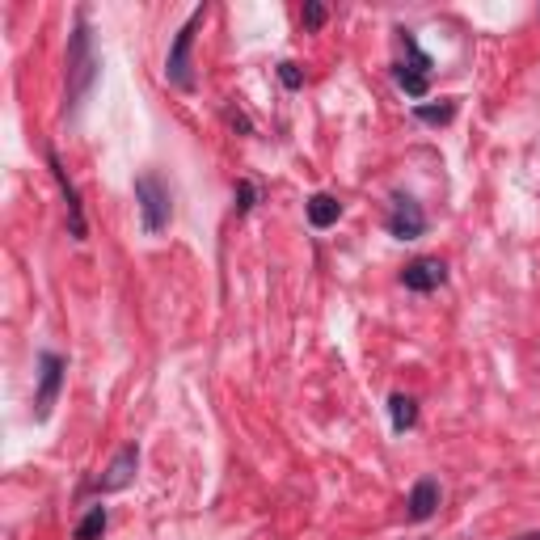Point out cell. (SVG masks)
Returning <instances> with one entry per match:
<instances>
[{
	"instance_id": "6da1fadb",
	"label": "cell",
	"mask_w": 540,
	"mask_h": 540,
	"mask_svg": "<svg viewBox=\"0 0 540 540\" xmlns=\"http://www.w3.org/2000/svg\"><path fill=\"white\" fill-rule=\"evenodd\" d=\"M135 203H140V224H144V233L148 237H157L169 228L173 220V195H169V186L157 169H144L140 178H135Z\"/></svg>"
},
{
	"instance_id": "7a4b0ae2",
	"label": "cell",
	"mask_w": 540,
	"mask_h": 540,
	"mask_svg": "<svg viewBox=\"0 0 540 540\" xmlns=\"http://www.w3.org/2000/svg\"><path fill=\"white\" fill-rule=\"evenodd\" d=\"M93 76H98V60H93V43H89V26L85 13L76 17V30L68 38V106H76L89 93Z\"/></svg>"
},
{
	"instance_id": "3957f363",
	"label": "cell",
	"mask_w": 540,
	"mask_h": 540,
	"mask_svg": "<svg viewBox=\"0 0 540 540\" xmlns=\"http://www.w3.org/2000/svg\"><path fill=\"white\" fill-rule=\"evenodd\" d=\"M203 17L207 9H195L186 17V26L173 34V47H169V60H165V76H169V85H178V89H195V76H190V47H195V30L203 26Z\"/></svg>"
},
{
	"instance_id": "277c9868",
	"label": "cell",
	"mask_w": 540,
	"mask_h": 540,
	"mask_svg": "<svg viewBox=\"0 0 540 540\" xmlns=\"http://www.w3.org/2000/svg\"><path fill=\"white\" fill-rule=\"evenodd\" d=\"M64 372H68L64 355H55V351L38 355V393H34V418H38V422H47L51 410H55V401H60Z\"/></svg>"
},
{
	"instance_id": "5b68a950",
	"label": "cell",
	"mask_w": 540,
	"mask_h": 540,
	"mask_svg": "<svg viewBox=\"0 0 540 540\" xmlns=\"http://www.w3.org/2000/svg\"><path fill=\"white\" fill-rule=\"evenodd\" d=\"M135 469H140V448H135V443H123V448L114 452V460L106 465V473L93 481V490L98 494H119L135 481Z\"/></svg>"
},
{
	"instance_id": "8992f818",
	"label": "cell",
	"mask_w": 540,
	"mask_h": 540,
	"mask_svg": "<svg viewBox=\"0 0 540 540\" xmlns=\"http://www.w3.org/2000/svg\"><path fill=\"white\" fill-rule=\"evenodd\" d=\"M389 233H393L397 241H418L422 233H427V211H422V203H414L410 195H393Z\"/></svg>"
},
{
	"instance_id": "52a82bcc",
	"label": "cell",
	"mask_w": 540,
	"mask_h": 540,
	"mask_svg": "<svg viewBox=\"0 0 540 540\" xmlns=\"http://www.w3.org/2000/svg\"><path fill=\"white\" fill-rule=\"evenodd\" d=\"M405 51H410V64H397V81L410 98H422L431 85V55H422V47L414 43V34H405Z\"/></svg>"
},
{
	"instance_id": "ba28073f",
	"label": "cell",
	"mask_w": 540,
	"mask_h": 540,
	"mask_svg": "<svg viewBox=\"0 0 540 540\" xmlns=\"http://www.w3.org/2000/svg\"><path fill=\"white\" fill-rule=\"evenodd\" d=\"M47 165H51L55 182H60V195H64V203H68V228H72V237H76V241H85L89 224H85V207H81V195H76V186L68 182V169L60 165V157H55V148H51V144H47Z\"/></svg>"
},
{
	"instance_id": "9c48e42d",
	"label": "cell",
	"mask_w": 540,
	"mask_h": 540,
	"mask_svg": "<svg viewBox=\"0 0 540 540\" xmlns=\"http://www.w3.org/2000/svg\"><path fill=\"white\" fill-rule=\"evenodd\" d=\"M443 279H448V266L439 258H414L401 270V283L410 287V292H435V287H443Z\"/></svg>"
},
{
	"instance_id": "30bf717a",
	"label": "cell",
	"mask_w": 540,
	"mask_h": 540,
	"mask_svg": "<svg viewBox=\"0 0 540 540\" xmlns=\"http://www.w3.org/2000/svg\"><path fill=\"white\" fill-rule=\"evenodd\" d=\"M439 511V481L435 477H418L410 498H405V515L414 519V524H422V519H431Z\"/></svg>"
},
{
	"instance_id": "8fae6325",
	"label": "cell",
	"mask_w": 540,
	"mask_h": 540,
	"mask_svg": "<svg viewBox=\"0 0 540 540\" xmlns=\"http://www.w3.org/2000/svg\"><path fill=\"white\" fill-rule=\"evenodd\" d=\"M304 216H308V224H313V228H330L342 216V203L334 195H313L304 203Z\"/></svg>"
},
{
	"instance_id": "7c38bea8",
	"label": "cell",
	"mask_w": 540,
	"mask_h": 540,
	"mask_svg": "<svg viewBox=\"0 0 540 540\" xmlns=\"http://www.w3.org/2000/svg\"><path fill=\"white\" fill-rule=\"evenodd\" d=\"M389 418H393V431H410L418 422V401L405 397V393H393L389 397Z\"/></svg>"
},
{
	"instance_id": "4fadbf2b",
	"label": "cell",
	"mask_w": 540,
	"mask_h": 540,
	"mask_svg": "<svg viewBox=\"0 0 540 540\" xmlns=\"http://www.w3.org/2000/svg\"><path fill=\"white\" fill-rule=\"evenodd\" d=\"M106 524H110V515H106V507H89V515L81 519V524H76L72 540H102Z\"/></svg>"
},
{
	"instance_id": "5bb4252c",
	"label": "cell",
	"mask_w": 540,
	"mask_h": 540,
	"mask_svg": "<svg viewBox=\"0 0 540 540\" xmlns=\"http://www.w3.org/2000/svg\"><path fill=\"white\" fill-rule=\"evenodd\" d=\"M414 114H418L422 123L443 127V123H452V119H456V102H443V106H414Z\"/></svg>"
},
{
	"instance_id": "9a60e30c",
	"label": "cell",
	"mask_w": 540,
	"mask_h": 540,
	"mask_svg": "<svg viewBox=\"0 0 540 540\" xmlns=\"http://www.w3.org/2000/svg\"><path fill=\"white\" fill-rule=\"evenodd\" d=\"M279 81H283L287 89H300V85H304V72H300V64L283 60V64H279Z\"/></svg>"
},
{
	"instance_id": "2e32d148",
	"label": "cell",
	"mask_w": 540,
	"mask_h": 540,
	"mask_svg": "<svg viewBox=\"0 0 540 540\" xmlns=\"http://www.w3.org/2000/svg\"><path fill=\"white\" fill-rule=\"evenodd\" d=\"M254 203H258V186H254V182H237V211H241V216H245V211L254 207Z\"/></svg>"
},
{
	"instance_id": "e0dca14e",
	"label": "cell",
	"mask_w": 540,
	"mask_h": 540,
	"mask_svg": "<svg viewBox=\"0 0 540 540\" xmlns=\"http://www.w3.org/2000/svg\"><path fill=\"white\" fill-rule=\"evenodd\" d=\"M304 26L308 30H321L325 26V9L321 5H304Z\"/></svg>"
},
{
	"instance_id": "ac0fdd59",
	"label": "cell",
	"mask_w": 540,
	"mask_h": 540,
	"mask_svg": "<svg viewBox=\"0 0 540 540\" xmlns=\"http://www.w3.org/2000/svg\"><path fill=\"white\" fill-rule=\"evenodd\" d=\"M515 540H540V532H524V536H515Z\"/></svg>"
}]
</instances>
